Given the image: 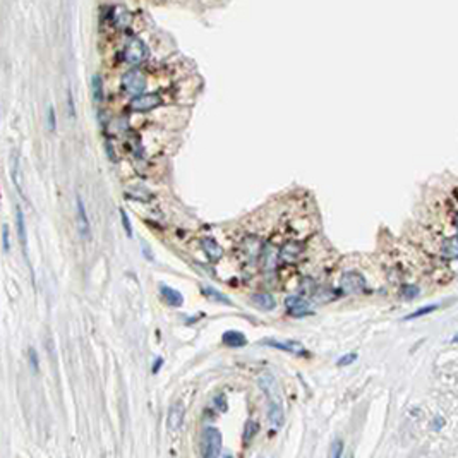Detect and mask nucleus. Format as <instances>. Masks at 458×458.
Returning a JSON list of instances; mask_svg holds the SVG:
<instances>
[{
    "mask_svg": "<svg viewBox=\"0 0 458 458\" xmlns=\"http://www.w3.org/2000/svg\"><path fill=\"white\" fill-rule=\"evenodd\" d=\"M122 88H124V91L131 96L143 95L144 88H146V76L138 69L125 72L124 77H122Z\"/></svg>",
    "mask_w": 458,
    "mask_h": 458,
    "instance_id": "obj_1",
    "label": "nucleus"
},
{
    "mask_svg": "<svg viewBox=\"0 0 458 458\" xmlns=\"http://www.w3.org/2000/svg\"><path fill=\"white\" fill-rule=\"evenodd\" d=\"M124 60L129 66H139L144 60L148 59V46L144 45L141 39L134 38L131 41H127V45L124 46Z\"/></svg>",
    "mask_w": 458,
    "mask_h": 458,
    "instance_id": "obj_2",
    "label": "nucleus"
},
{
    "mask_svg": "<svg viewBox=\"0 0 458 458\" xmlns=\"http://www.w3.org/2000/svg\"><path fill=\"white\" fill-rule=\"evenodd\" d=\"M340 288L347 295H357L366 290V280H364V276L360 273L347 271L344 273V276L340 280Z\"/></svg>",
    "mask_w": 458,
    "mask_h": 458,
    "instance_id": "obj_3",
    "label": "nucleus"
},
{
    "mask_svg": "<svg viewBox=\"0 0 458 458\" xmlns=\"http://www.w3.org/2000/svg\"><path fill=\"white\" fill-rule=\"evenodd\" d=\"M222 453V434L216 427H208L204 431V457H218Z\"/></svg>",
    "mask_w": 458,
    "mask_h": 458,
    "instance_id": "obj_4",
    "label": "nucleus"
},
{
    "mask_svg": "<svg viewBox=\"0 0 458 458\" xmlns=\"http://www.w3.org/2000/svg\"><path fill=\"white\" fill-rule=\"evenodd\" d=\"M261 344L266 345V347L278 348V350L294 353V355H305V347L301 344V342H295V340H275V338H265Z\"/></svg>",
    "mask_w": 458,
    "mask_h": 458,
    "instance_id": "obj_5",
    "label": "nucleus"
},
{
    "mask_svg": "<svg viewBox=\"0 0 458 458\" xmlns=\"http://www.w3.org/2000/svg\"><path fill=\"white\" fill-rule=\"evenodd\" d=\"M160 95H156V93H143V95L134 96V100L131 102V108L134 112H150L160 107Z\"/></svg>",
    "mask_w": 458,
    "mask_h": 458,
    "instance_id": "obj_6",
    "label": "nucleus"
},
{
    "mask_svg": "<svg viewBox=\"0 0 458 458\" xmlns=\"http://www.w3.org/2000/svg\"><path fill=\"white\" fill-rule=\"evenodd\" d=\"M76 216H77V229L82 239L89 240L91 239V225H89L88 213H86L84 201L81 196H76Z\"/></svg>",
    "mask_w": 458,
    "mask_h": 458,
    "instance_id": "obj_7",
    "label": "nucleus"
},
{
    "mask_svg": "<svg viewBox=\"0 0 458 458\" xmlns=\"http://www.w3.org/2000/svg\"><path fill=\"white\" fill-rule=\"evenodd\" d=\"M285 305H287V311L290 316L294 317H302L311 314V309H309V302L305 299H302L301 295H290V297L285 299Z\"/></svg>",
    "mask_w": 458,
    "mask_h": 458,
    "instance_id": "obj_8",
    "label": "nucleus"
},
{
    "mask_svg": "<svg viewBox=\"0 0 458 458\" xmlns=\"http://www.w3.org/2000/svg\"><path fill=\"white\" fill-rule=\"evenodd\" d=\"M108 21H110L112 26L117 28V30H127L132 24V14L129 12L127 9H124V7H114V9L110 10Z\"/></svg>",
    "mask_w": 458,
    "mask_h": 458,
    "instance_id": "obj_9",
    "label": "nucleus"
},
{
    "mask_svg": "<svg viewBox=\"0 0 458 458\" xmlns=\"http://www.w3.org/2000/svg\"><path fill=\"white\" fill-rule=\"evenodd\" d=\"M184 416H186V409H184V403L182 402H175L172 403L170 410H168V429L170 431H179L180 427H182L184 424Z\"/></svg>",
    "mask_w": 458,
    "mask_h": 458,
    "instance_id": "obj_10",
    "label": "nucleus"
},
{
    "mask_svg": "<svg viewBox=\"0 0 458 458\" xmlns=\"http://www.w3.org/2000/svg\"><path fill=\"white\" fill-rule=\"evenodd\" d=\"M222 342H223V345H227V347H230V348H240L247 345V338L244 337V333L235 331V330L225 331L222 337Z\"/></svg>",
    "mask_w": 458,
    "mask_h": 458,
    "instance_id": "obj_11",
    "label": "nucleus"
},
{
    "mask_svg": "<svg viewBox=\"0 0 458 458\" xmlns=\"http://www.w3.org/2000/svg\"><path fill=\"white\" fill-rule=\"evenodd\" d=\"M160 292H161V297L165 299V302H167L170 307H180V305L184 304L182 294H180L179 290H175V288H170V287H167V285H160Z\"/></svg>",
    "mask_w": 458,
    "mask_h": 458,
    "instance_id": "obj_12",
    "label": "nucleus"
},
{
    "mask_svg": "<svg viewBox=\"0 0 458 458\" xmlns=\"http://www.w3.org/2000/svg\"><path fill=\"white\" fill-rule=\"evenodd\" d=\"M268 420H269V424H271L275 429L282 427V424H283V420H285V414H283V409H282V405H280V403L271 402L268 405Z\"/></svg>",
    "mask_w": 458,
    "mask_h": 458,
    "instance_id": "obj_13",
    "label": "nucleus"
},
{
    "mask_svg": "<svg viewBox=\"0 0 458 458\" xmlns=\"http://www.w3.org/2000/svg\"><path fill=\"white\" fill-rule=\"evenodd\" d=\"M252 302H254L259 309H263V311H271L276 305L275 297H273L271 294H266V292H263V294H254L252 295Z\"/></svg>",
    "mask_w": 458,
    "mask_h": 458,
    "instance_id": "obj_14",
    "label": "nucleus"
},
{
    "mask_svg": "<svg viewBox=\"0 0 458 458\" xmlns=\"http://www.w3.org/2000/svg\"><path fill=\"white\" fill-rule=\"evenodd\" d=\"M16 225H17V235H19L21 247H23L24 254H28V247H26V222H24L23 210H21L19 206H17V210H16Z\"/></svg>",
    "mask_w": 458,
    "mask_h": 458,
    "instance_id": "obj_15",
    "label": "nucleus"
},
{
    "mask_svg": "<svg viewBox=\"0 0 458 458\" xmlns=\"http://www.w3.org/2000/svg\"><path fill=\"white\" fill-rule=\"evenodd\" d=\"M302 254V246L299 242H288L285 244L282 252H280V256H282L283 261H295V259H299Z\"/></svg>",
    "mask_w": 458,
    "mask_h": 458,
    "instance_id": "obj_16",
    "label": "nucleus"
},
{
    "mask_svg": "<svg viewBox=\"0 0 458 458\" xmlns=\"http://www.w3.org/2000/svg\"><path fill=\"white\" fill-rule=\"evenodd\" d=\"M203 295L206 299H210V301L216 302V304L232 305V301H230V299L227 297L225 294H222V292L216 290V288H213V287H203Z\"/></svg>",
    "mask_w": 458,
    "mask_h": 458,
    "instance_id": "obj_17",
    "label": "nucleus"
},
{
    "mask_svg": "<svg viewBox=\"0 0 458 458\" xmlns=\"http://www.w3.org/2000/svg\"><path fill=\"white\" fill-rule=\"evenodd\" d=\"M201 244H203V249L206 251V256L211 259V261H216V259L222 258V247L218 246V242H216L215 239L208 237V239H204Z\"/></svg>",
    "mask_w": 458,
    "mask_h": 458,
    "instance_id": "obj_18",
    "label": "nucleus"
},
{
    "mask_svg": "<svg viewBox=\"0 0 458 458\" xmlns=\"http://www.w3.org/2000/svg\"><path fill=\"white\" fill-rule=\"evenodd\" d=\"M441 254L450 259H458V237L446 239L441 246Z\"/></svg>",
    "mask_w": 458,
    "mask_h": 458,
    "instance_id": "obj_19",
    "label": "nucleus"
},
{
    "mask_svg": "<svg viewBox=\"0 0 458 458\" xmlns=\"http://www.w3.org/2000/svg\"><path fill=\"white\" fill-rule=\"evenodd\" d=\"M259 386H261V389L266 393V395H273V393L276 391L275 378H273L271 374H263V376L259 378Z\"/></svg>",
    "mask_w": 458,
    "mask_h": 458,
    "instance_id": "obj_20",
    "label": "nucleus"
},
{
    "mask_svg": "<svg viewBox=\"0 0 458 458\" xmlns=\"http://www.w3.org/2000/svg\"><path fill=\"white\" fill-rule=\"evenodd\" d=\"M439 305L438 304H429V305H422V307H419L417 311H414V312H410V314H407L405 317H403V321H412V319H419V317H422V316H427V314H431V312H434L436 309H438Z\"/></svg>",
    "mask_w": 458,
    "mask_h": 458,
    "instance_id": "obj_21",
    "label": "nucleus"
},
{
    "mask_svg": "<svg viewBox=\"0 0 458 458\" xmlns=\"http://www.w3.org/2000/svg\"><path fill=\"white\" fill-rule=\"evenodd\" d=\"M93 96H95V102L96 103H102L103 102V81H102V76H93Z\"/></svg>",
    "mask_w": 458,
    "mask_h": 458,
    "instance_id": "obj_22",
    "label": "nucleus"
},
{
    "mask_svg": "<svg viewBox=\"0 0 458 458\" xmlns=\"http://www.w3.org/2000/svg\"><path fill=\"white\" fill-rule=\"evenodd\" d=\"M12 180H14V184H16V187H17V191L21 192V179H19V160H17V156L16 154H12Z\"/></svg>",
    "mask_w": 458,
    "mask_h": 458,
    "instance_id": "obj_23",
    "label": "nucleus"
},
{
    "mask_svg": "<svg viewBox=\"0 0 458 458\" xmlns=\"http://www.w3.org/2000/svg\"><path fill=\"white\" fill-rule=\"evenodd\" d=\"M400 292H402V297L416 299L417 295H419V287H416V285H403Z\"/></svg>",
    "mask_w": 458,
    "mask_h": 458,
    "instance_id": "obj_24",
    "label": "nucleus"
},
{
    "mask_svg": "<svg viewBox=\"0 0 458 458\" xmlns=\"http://www.w3.org/2000/svg\"><path fill=\"white\" fill-rule=\"evenodd\" d=\"M46 125H48L50 132H53L57 129V117L53 107H48V110H46Z\"/></svg>",
    "mask_w": 458,
    "mask_h": 458,
    "instance_id": "obj_25",
    "label": "nucleus"
},
{
    "mask_svg": "<svg viewBox=\"0 0 458 458\" xmlns=\"http://www.w3.org/2000/svg\"><path fill=\"white\" fill-rule=\"evenodd\" d=\"M120 218H122V225H124L127 237H132V225H131V220H129V215H127V211H125L124 208L120 210Z\"/></svg>",
    "mask_w": 458,
    "mask_h": 458,
    "instance_id": "obj_26",
    "label": "nucleus"
},
{
    "mask_svg": "<svg viewBox=\"0 0 458 458\" xmlns=\"http://www.w3.org/2000/svg\"><path fill=\"white\" fill-rule=\"evenodd\" d=\"M357 360V353H353V352H350V353H345V355H342L340 359L337 360V366H350V364H353Z\"/></svg>",
    "mask_w": 458,
    "mask_h": 458,
    "instance_id": "obj_27",
    "label": "nucleus"
},
{
    "mask_svg": "<svg viewBox=\"0 0 458 458\" xmlns=\"http://www.w3.org/2000/svg\"><path fill=\"white\" fill-rule=\"evenodd\" d=\"M344 453V441L342 439H335L333 441V445H331V452H330V455L333 457V458H338Z\"/></svg>",
    "mask_w": 458,
    "mask_h": 458,
    "instance_id": "obj_28",
    "label": "nucleus"
},
{
    "mask_svg": "<svg viewBox=\"0 0 458 458\" xmlns=\"http://www.w3.org/2000/svg\"><path fill=\"white\" fill-rule=\"evenodd\" d=\"M256 431H258V424L254 422V420H247L246 424V432H244V439L249 441V439L252 438V436L256 434Z\"/></svg>",
    "mask_w": 458,
    "mask_h": 458,
    "instance_id": "obj_29",
    "label": "nucleus"
},
{
    "mask_svg": "<svg viewBox=\"0 0 458 458\" xmlns=\"http://www.w3.org/2000/svg\"><path fill=\"white\" fill-rule=\"evenodd\" d=\"M9 249H10V246H9V227L3 225L2 227V251L7 254Z\"/></svg>",
    "mask_w": 458,
    "mask_h": 458,
    "instance_id": "obj_30",
    "label": "nucleus"
},
{
    "mask_svg": "<svg viewBox=\"0 0 458 458\" xmlns=\"http://www.w3.org/2000/svg\"><path fill=\"white\" fill-rule=\"evenodd\" d=\"M431 427L434 429V431H441V429L445 427V419H443L441 416H436L431 422Z\"/></svg>",
    "mask_w": 458,
    "mask_h": 458,
    "instance_id": "obj_31",
    "label": "nucleus"
},
{
    "mask_svg": "<svg viewBox=\"0 0 458 458\" xmlns=\"http://www.w3.org/2000/svg\"><path fill=\"white\" fill-rule=\"evenodd\" d=\"M30 359H31V367L35 371H38V355H36L35 348H30Z\"/></svg>",
    "mask_w": 458,
    "mask_h": 458,
    "instance_id": "obj_32",
    "label": "nucleus"
},
{
    "mask_svg": "<svg viewBox=\"0 0 458 458\" xmlns=\"http://www.w3.org/2000/svg\"><path fill=\"white\" fill-rule=\"evenodd\" d=\"M67 103H69V108H71V115L74 117L76 110H74V102H72V93L71 91H67Z\"/></svg>",
    "mask_w": 458,
    "mask_h": 458,
    "instance_id": "obj_33",
    "label": "nucleus"
},
{
    "mask_svg": "<svg viewBox=\"0 0 458 458\" xmlns=\"http://www.w3.org/2000/svg\"><path fill=\"white\" fill-rule=\"evenodd\" d=\"M161 362H163V360H161V359H156V364H154V369H153V373H158V367L161 366Z\"/></svg>",
    "mask_w": 458,
    "mask_h": 458,
    "instance_id": "obj_34",
    "label": "nucleus"
},
{
    "mask_svg": "<svg viewBox=\"0 0 458 458\" xmlns=\"http://www.w3.org/2000/svg\"><path fill=\"white\" fill-rule=\"evenodd\" d=\"M452 344H458V333L452 338Z\"/></svg>",
    "mask_w": 458,
    "mask_h": 458,
    "instance_id": "obj_35",
    "label": "nucleus"
},
{
    "mask_svg": "<svg viewBox=\"0 0 458 458\" xmlns=\"http://www.w3.org/2000/svg\"><path fill=\"white\" fill-rule=\"evenodd\" d=\"M455 225H457V230H458V215L455 216Z\"/></svg>",
    "mask_w": 458,
    "mask_h": 458,
    "instance_id": "obj_36",
    "label": "nucleus"
}]
</instances>
